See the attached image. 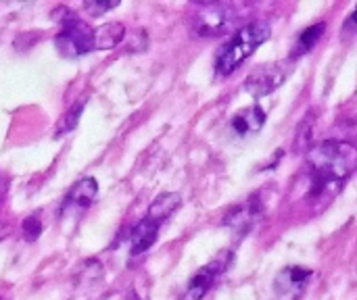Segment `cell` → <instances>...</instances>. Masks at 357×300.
Returning <instances> with one entry per match:
<instances>
[{"instance_id":"cell-10","label":"cell","mask_w":357,"mask_h":300,"mask_svg":"<svg viewBox=\"0 0 357 300\" xmlns=\"http://www.w3.org/2000/svg\"><path fill=\"white\" fill-rule=\"evenodd\" d=\"M98 194V184L94 177H84L79 182L73 184V188L69 190L67 198H65V207H75V209H86L92 205V200Z\"/></svg>"},{"instance_id":"cell-9","label":"cell","mask_w":357,"mask_h":300,"mask_svg":"<svg viewBox=\"0 0 357 300\" xmlns=\"http://www.w3.org/2000/svg\"><path fill=\"white\" fill-rule=\"evenodd\" d=\"M266 123V113L261 106L253 104L249 109H243L241 113H236L232 117V129L238 134V136H249V134H255L264 127Z\"/></svg>"},{"instance_id":"cell-14","label":"cell","mask_w":357,"mask_h":300,"mask_svg":"<svg viewBox=\"0 0 357 300\" xmlns=\"http://www.w3.org/2000/svg\"><path fill=\"white\" fill-rule=\"evenodd\" d=\"M324 31H326V23H316V25L303 29V31L299 33L297 42H295V48L291 50V56H293V58H299V56L307 54V52L318 44V40L322 38Z\"/></svg>"},{"instance_id":"cell-15","label":"cell","mask_w":357,"mask_h":300,"mask_svg":"<svg viewBox=\"0 0 357 300\" xmlns=\"http://www.w3.org/2000/svg\"><path fill=\"white\" fill-rule=\"evenodd\" d=\"M84 106H86V100L84 98H79L63 117H61V121L56 123V129H54V136L59 138V136H65V134H69L75 125H77V121H79V115H82V111H84Z\"/></svg>"},{"instance_id":"cell-13","label":"cell","mask_w":357,"mask_h":300,"mask_svg":"<svg viewBox=\"0 0 357 300\" xmlns=\"http://www.w3.org/2000/svg\"><path fill=\"white\" fill-rule=\"evenodd\" d=\"M126 38L123 23H105L94 29V50H111Z\"/></svg>"},{"instance_id":"cell-1","label":"cell","mask_w":357,"mask_h":300,"mask_svg":"<svg viewBox=\"0 0 357 300\" xmlns=\"http://www.w3.org/2000/svg\"><path fill=\"white\" fill-rule=\"evenodd\" d=\"M357 167V148L349 142L328 140L307 152L305 196L310 200H331L351 177Z\"/></svg>"},{"instance_id":"cell-6","label":"cell","mask_w":357,"mask_h":300,"mask_svg":"<svg viewBox=\"0 0 357 300\" xmlns=\"http://www.w3.org/2000/svg\"><path fill=\"white\" fill-rule=\"evenodd\" d=\"M230 259H232V255H230V253H222V255H220V257H215L209 265H205L201 271H197V274L190 278V282H188L186 290L182 292V299L180 300L205 299V294L213 288L215 280H218V278L228 269Z\"/></svg>"},{"instance_id":"cell-4","label":"cell","mask_w":357,"mask_h":300,"mask_svg":"<svg viewBox=\"0 0 357 300\" xmlns=\"http://www.w3.org/2000/svg\"><path fill=\"white\" fill-rule=\"evenodd\" d=\"M238 21V8L226 2H211L203 4L190 17V31L199 38L222 35L230 31Z\"/></svg>"},{"instance_id":"cell-11","label":"cell","mask_w":357,"mask_h":300,"mask_svg":"<svg viewBox=\"0 0 357 300\" xmlns=\"http://www.w3.org/2000/svg\"><path fill=\"white\" fill-rule=\"evenodd\" d=\"M159 228L161 226L155 223V221H151L149 217H144L142 221H138L136 228L132 230V255L146 253L155 244V240L159 236Z\"/></svg>"},{"instance_id":"cell-17","label":"cell","mask_w":357,"mask_h":300,"mask_svg":"<svg viewBox=\"0 0 357 300\" xmlns=\"http://www.w3.org/2000/svg\"><path fill=\"white\" fill-rule=\"evenodd\" d=\"M119 4V0H113V2H102V0H90V2H84V10H88L90 15H100L105 10H111Z\"/></svg>"},{"instance_id":"cell-2","label":"cell","mask_w":357,"mask_h":300,"mask_svg":"<svg viewBox=\"0 0 357 300\" xmlns=\"http://www.w3.org/2000/svg\"><path fill=\"white\" fill-rule=\"evenodd\" d=\"M270 33L272 27L266 19H255L245 27L236 29L215 56V73L222 77L234 73L270 38Z\"/></svg>"},{"instance_id":"cell-8","label":"cell","mask_w":357,"mask_h":300,"mask_svg":"<svg viewBox=\"0 0 357 300\" xmlns=\"http://www.w3.org/2000/svg\"><path fill=\"white\" fill-rule=\"evenodd\" d=\"M312 278V271L305 267H287L276 278V288L280 294H299Z\"/></svg>"},{"instance_id":"cell-5","label":"cell","mask_w":357,"mask_h":300,"mask_svg":"<svg viewBox=\"0 0 357 300\" xmlns=\"http://www.w3.org/2000/svg\"><path fill=\"white\" fill-rule=\"evenodd\" d=\"M287 79V69L280 63H270V65H261L257 69H253L249 73V77L245 79V92L259 100L268 94H272L274 90H278Z\"/></svg>"},{"instance_id":"cell-7","label":"cell","mask_w":357,"mask_h":300,"mask_svg":"<svg viewBox=\"0 0 357 300\" xmlns=\"http://www.w3.org/2000/svg\"><path fill=\"white\" fill-rule=\"evenodd\" d=\"M261 215H264L261 203H259L257 198H249L247 203L234 207V209L226 215L224 223H226L228 228L236 230V232H247L249 228H253V226L257 223V219H261Z\"/></svg>"},{"instance_id":"cell-12","label":"cell","mask_w":357,"mask_h":300,"mask_svg":"<svg viewBox=\"0 0 357 300\" xmlns=\"http://www.w3.org/2000/svg\"><path fill=\"white\" fill-rule=\"evenodd\" d=\"M180 205H182L180 194H176V192H165V194H161V196H157V198L153 200V205L149 207L146 217H149L151 221L163 226V223L180 209Z\"/></svg>"},{"instance_id":"cell-18","label":"cell","mask_w":357,"mask_h":300,"mask_svg":"<svg viewBox=\"0 0 357 300\" xmlns=\"http://www.w3.org/2000/svg\"><path fill=\"white\" fill-rule=\"evenodd\" d=\"M357 29V6H356V10L349 15V19H347V23H345V29Z\"/></svg>"},{"instance_id":"cell-3","label":"cell","mask_w":357,"mask_h":300,"mask_svg":"<svg viewBox=\"0 0 357 300\" xmlns=\"http://www.w3.org/2000/svg\"><path fill=\"white\" fill-rule=\"evenodd\" d=\"M54 21H59L63 27L59 35L54 38V44L63 56L75 58L90 50H94V31L67 6H59L52 13Z\"/></svg>"},{"instance_id":"cell-16","label":"cell","mask_w":357,"mask_h":300,"mask_svg":"<svg viewBox=\"0 0 357 300\" xmlns=\"http://www.w3.org/2000/svg\"><path fill=\"white\" fill-rule=\"evenodd\" d=\"M21 230H23V234H25L27 240H36V238L42 234V221H40V217H38V215L25 217Z\"/></svg>"}]
</instances>
